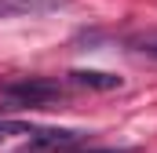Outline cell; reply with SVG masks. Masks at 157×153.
<instances>
[{
  "mask_svg": "<svg viewBox=\"0 0 157 153\" xmlns=\"http://www.w3.org/2000/svg\"><path fill=\"white\" fill-rule=\"evenodd\" d=\"M66 0H0V18H18V15H44L55 11Z\"/></svg>",
  "mask_w": 157,
  "mask_h": 153,
  "instance_id": "4",
  "label": "cell"
},
{
  "mask_svg": "<svg viewBox=\"0 0 157 153\" xmlns=\"http://www.w3.org/2000/svg\"><path fill=\"white\" fill-rule=\"evenodd\" d=\"M91 153H117V150H91Z\"/></svg>",
  "mask_w": 157,
  "mask_h": 153,
  "instance_id": "7",
  "label": "cell"
},
{
  "mask_svg": "<svg viewBox=\"0 0 157 153\" xmlns=\"http://www.w3.org/2000/svg\"><path fill=\"white\" fill-rule=\"evenodd\" d=\"M0 95L11 110H44V106L59 102L66 91L51 76H18V80H7L0 88Z\"/></svg>",
  "mask_w": 157,
  "mask_h": 153,
  "instance_id": "1",
  "label": "cell"
},
{
  "mask_svg": "<svg viewBox=\"0 0 157 153\" xmlns=\"http://www.w3.org/2000/svg\"><path fill=\"white\" fill-rule=\"evenodd\" d=\"M135 55H150V58H157V29H139V33H132V37L124 40Z\"/></svg>",
  "mask_w": 157,
  "mask_h": 153,
  "instance_id": "5",
  "label": "cell"
},
{
  "mask_svg": "<svg viewBox=\"0 0 157 153\" xmlns=\"http://www.w3.org/2000/svg\"><path fill=\"white\" fill-rule=\"evenodd\" d=\"M70 84L91 88V91H113V88H121L124 80H121L117 73H102V69H73V73H70Z\"/></svg>",
  "mask_w": 157,
  "mask_h": 153,
  "instance_id": "3",
  "label": "cell"
},
{
  "mask_svg": "<svg viewBox=\"0 0 157 153\" xmlns=\"http://www.w3.org/2000/svg\"><path fill=\"white\" fill-rule=\"evenodd\" d=\"M7 135H33V128L18 124V120H0V139H7Z\"/></svg>",
  "mask_w": 157,
  "mask_h": 153,
  "instance_id": "6",
  "label": "cell"
},
{
  "mask_svg": "<svg viewBox=\"0 0 157 153\" xmlns=\"http://www.w3.org/2000/svg\"><path fill=\"white\" fill-rule=\"evenodd\" d=\"M80 139H84V131H70V128H33L29 146L33 150H66V146H77Z\"/></svg>",
  "mask_w": 157,
  "mask_h": 153,
  "instance_id": "2",
  "label": "cell"
}]
</instances>
